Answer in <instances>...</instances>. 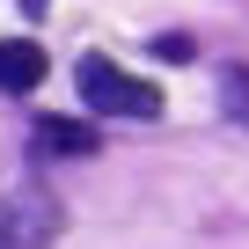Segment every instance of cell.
Masks as SVG:
<instances>
[{"mask_svg":"<svg viewBox=\"0 0 249 249\" xmlns=\"http://www.w3.org/2000/svg\"><path fill=\"white\" fill-rule=\"evenodd\" d=\"M59 234V198L52 191H15V198H0V249H52Z\"/></svg>","mask_w":249,"mask_h":249,"instance_id":"2","label":"cell"},{"mask_svg":"<svg viewBox=\"0 0 249 249\" xmlns=\"http://www.w3.org/2000/svg\"><path fill=\"white\" fill-rule=\"evenodd\" d=\"M30 147H37V154H95V124H73V117H37Z\"/></svg>","mask_w":249,"mask_h":249,"instance_id":"4","label":"cell"},{"mask_svg":"<svg viewBox=\"0 0 249 249\" xmlns=\"http://www.w3.org/2000/svg\"><path fill=\"white\" fill-rule=\"evenodd\" d=\"M37 81H44V44L8 37V44H0V88H8V95H30Z\"/></svg>","mask_w":249,"mask_h":249,"instance_id":"3","label":"cell"},{"mask_svg":"<svg viewBox=\"0 0 249 249\" xmlns=\"http://www.w3.org/2000/svg\"><path fill=\"white\" fill-rule=\"evenodd\" d=\"M73 88H81V103H95L103 117H161V88L140 81V73H124V66L103 59V52H88V59L73 66Z\"/></svg>","mask_w":249,"mask_h":249,"instance_id":"1","label":"cell"},{"mask_svg":"<svg viewBox=\"0 0 249 249\" xmlns=\"http://www.w3.org/2000/svg\"><path fill=\"white\" fill-rule=\"evenodd\" d=\"M220 110L234 124H249V66H220Z\"/></svg>","mask_w":249,"mask_h":249,"instance_id":"5","label":"cell"},{"mask_svg":"<svg viewBox=\"0 0 249 249\" xmlns=\"http://www.w3.org/2000/svg\"><path fill=\"white\" fill-rule=\"evenodd\" d=\"M22 8H30V15H37V8H52V0H22Z\"/></svg>","mask_w":249,"mask_h":249,"instance_id":"6","label":"cell"}]
</instances>
